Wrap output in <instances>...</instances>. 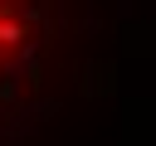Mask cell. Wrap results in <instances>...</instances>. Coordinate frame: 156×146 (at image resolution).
I'll return each instance as SVG.
<instances>
[{"label": "cell", "instance_id": "cell-1", "mask_svg": "<svg viewBox=\"0 0 156 146\" xmlns=\"http://www.w3.org/2000/svg\"><path fill=\"white\" fill-rule=\"evenodd\" d=\"M20 39H24V24H20V19H0V44H5V49H15Z\"/></svg>", "mask_w": 156, "mask_h": 146}]
</instances>
